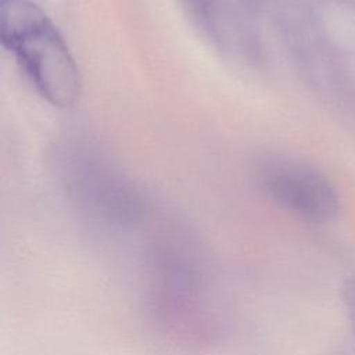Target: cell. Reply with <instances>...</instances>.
I'll return each mask as SVG.
<instances>
[{"mask_svg":"<svg viewBox=\"0 0 355 355\" xmlns=\"http://www.w3.org/2000/svg\"><path fill=\"white\" fill-rule=\"evenodd\" d=\"M0 40L39 96L58 108L80 96L76 62L57 26L32 0H0Z\"/></svg>","mask_w":355,"mask_h":355,"instance_id":"6da1fadb","label":"cell"},{"mask_svg":"<svg viewBox=\"0 0 355 355\" xmlns=\"http://www.w3.org/2000/svg\"><path fill=\"white\" fill-rule=\"evenodd\" d=\"M55 169L69 200L92 219L114 227L141 219L146 204L140 190L97 143L64 140L55 150Z\"/></svg>","mask_w":355,"mask_h":355,"instance_id":"7a4b0ae2","label":"cell"},{"mask_svg":"<svg viewBox=\"0 0 355 355\" xmlns=\"http://www.w3.org/2000/svg\"><path fill=\"white\" fill-rule=\"evenodd\" d=\"M263 191L297 216L323 223L338 212V197L331 183L313 166L287 157L273 155L257 165Z\"/></svg>","mask_w":355,"mask_h":355,"instance_id":"3957f363","label":"cell"},{"mask_svg":"<svg viewBox=\"0 0 355 355\" xmlns=\"http://www.w3.org/2000/svg\"><path fill=\"white\" fill-rule=\"evenodd\" d=\"M190 19L209 37H218V15L215 0H180Z\"/></svg>","mask_w":355,"mask_h":355,"instance_id":"277c9868","label":"cell"},{"mask_svg":"<svg viewBox=\"0 0 355 355\" xmlns=\"http://www.w3.org/2000/svg\"><path fill=\"white\" fill-rule=\"evenodd\" d=\"M343 301H344L348 320L355 337V277L347 280L343 288Z\"/></svg>","mask_w":355,"mask_h":355,"instance_id":"5b68a950","label":"cell"}]
</instances>
